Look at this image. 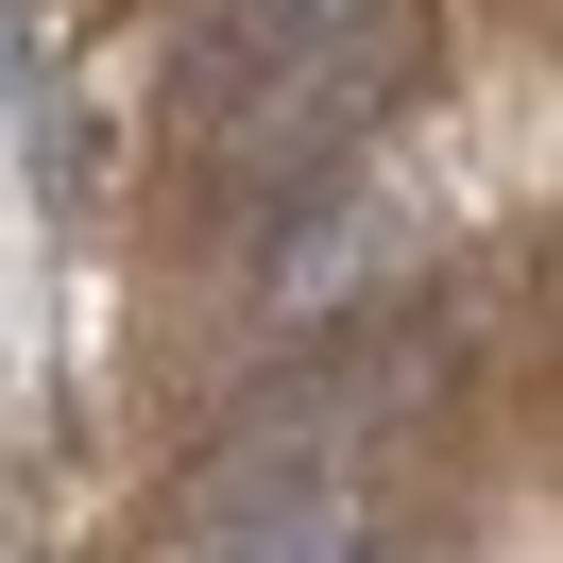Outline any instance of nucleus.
Segmentation results:
<instances>
[{
	"label": "nucleus",
	"instance_id": "2",
	"mask_svg": "<svg viewBox=\"0 0 563 563\" xmlns=\"http://www.w3.org/2000/svg\"><path fill=\"white\" fill-rule=\"evenodd\" d=\"M342 18H376V0H188V18H172V103L188 120L256 103V86H274L290 52H324Z\"/></svg>",
	"mask_w": 563,
	"mask_h": 563
},
{
	"label": "nucleus",
	"instance_id": "1",
	"mask_svg": "<svg viewBox=\"0 0 563 563\" xmlns=\"http://www.w3.org/2000/svg\"><path fill=\"white\" fill-rule=\"evenodd\" d=\"M427 86V18L410 0H376V18H342L324 52H290L256 103H222L206 137H222V188H256V206H308V172H342L358 137H376L393 103Z\"/></svg>",
	"mask_w": 563,
	"mask_h": 563
}]
</instances>
